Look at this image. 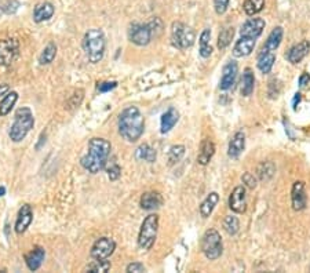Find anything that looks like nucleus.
<instances>
[{
  "label": "nucleus",
  "instance_id": "f257e3e1",
  "mask_svg": "<svg viewBox=\"0 0 310 273\" xmlns=\"http://www.w3.org/2000/svg\"><path fill=\"white\" fill-rule=\"evenodd\" d=\"M112 150V145L105 138H91L88 142V152L83 156L80 164L88 173L97 174L105 169L108 163L109 155Z\"/></svg>",
  "mask_w": 310,
  "mask_h": 273
},
{
  "label": "nucleus",
  "instance_id": "f03ea898",
  "mask_svg": "<svg viewBox=\"0 0 310 273\" xmlns=\"http://www.w3.org/2000/svg\"><path fill=\"white\" fill-rule=\"evenodd\" d=\"M145 130V119L137 106H128L119 115V132L128 142L138 141Z\"/></svg>",
  "mask_w": 310,
  "mask_h": 273
},
{
  "label": "nucleus",
  "instance_id": "7ed1b4c3",
  "mask_svg": "<svg viewBox=\"0 0 310 273\" xmlns=\"http://www.w3.org/2000/svg\"><path fill=\"white\" fill-rule=\"evenodd\" d=\"M105 47H106V41H105V35L101 29L94 28L84 35L83 49H84L85 55H87V58L91 64H98L99 61L103 58Z\"/></svg>",
  "mask_w": 310,
  "mask_h": 273
},
{
  "label": "nucleus",
  "instance_id": "20e7f679",
  "mask_svg": "<svg viewBox=\"0 0 310 273\" xmlns=\"http://www.w3.org/2000/svg\"><path fill=\"white\" fill-rule=\"evenodd\" d=\"M33 126H35V119L32 110L27 106L19 108L15 112V120L10 128V140L13 142H21L28 135V132L33 128Z\"/></svg>",
  "mask_w": 310,
  "mask_h": 273
},
{
  "label": "nucleus",
  "instance_id": "39448f33",
  "mask_svg": "<svg viewBox=\"0 0 310 273\" xmlns=\"http://www.w3.org/2000/svg\"><path fill=\"white\" fill-rule=\"evenodd\" d=\"M159 231V215L150 214L144 219L141 225L140 235H138V246L141 250L149 251L158 239Z\"/></svg>",
  "mask_w": 310,
  "mask_h": 273
},
{
  "label": "nucleus",
  "instance_id": "423d86ee",
  "mask_svg": "<svg viewBox=\"0 0 310 273\" xmlns=\"http://www.w3.org/2000/svg\"><path fill=\"white\" fill-rule=\"evenodd\" d=\"M202 251L206 255L207 260L215 261L219 258L222 253H224V244H222V239L218 231L215 229H208L202 237Z\"/></svg>",
  "mask_w": 310,
  "mask_h": 273
},
{
  "label": "nucleus",
  "instance_id": "0eeeda50",
  "mask_svg": "<svg viewBox=\"0 0 310 273\" xmlns=\"http://www.w3.org/2000/svg\"><path fill=\"white\" fill-rule=\"evenodd\" d=\"M196 40V33L190 27L184 22H174L171 27V41L176 49L186 50L192 47Z\"/></svg>",
  "mask_w": 310,
  "mask_h": 273
},
{
  "label": "nucleus",
  "instance_id": "6e6552de",
  "mask_svg": "<svg viewBox=\"0 0 310 273\" xmlns=\"http://www.w3.org/2000/svg\"><path fill=\"white\" fill-rule=\"evenodd\" d=\"M19 43L15 39L0 40V66H9L18 55Z\"/></svg>",
  "mask_w": 310,
  "mask_h": 273
},
{
  "label": "nucleus",
  "instance_id": "1a4fd4ad",
  "mask_svg": "<svg viewBox=\"0 0 310 273\" xmlns=\"http://www.w3.org/2000/svg\"><path fill=\"white\" fill-rule=\"evenodd\" d=\"M116 250V243L110 237H99L91 247V257L94 260H108Z\"/></svg>",
  "mask_w": 310,
  "mask_h": 273
},
{
  "label": "nucleus",
  "instance_id": "9d476101",
  "mask_svg": "<svg viewBox=\"0 0 310 273\" xmlns=\"http://www.w3.org/2000/svg\"><path fill=\"white\" fill-rule=\"evenodd\" d=\"M128 37L134 44L146 46L152 41L153 35L148 24H134L128 31Z\"/></svg>",
  "mask_w": 310,
  "mask_h": 273
},
{
  "label": "nucleus",
  "instance_id": "9b49d317",
  "mask_svg": "<svg viewBox=\"0 0 310 273\" xmlns=\"http://www.w3.org/2000/svg\"><path fill=\"white\" fill-rule=\"evenodd\" d=\"M229 207L232 211L237 214H243L247 210V195H246V188L243 185H238L230 193Z\"/></svg>",
  "mask_w": 310,
  "mask_h": 273
},
{
  "label": "nucleus",
  "instance_id": "f8f14e48",
  "mask_svg": "<svg viewBox=\"0 0 310 273\" xmlns=\"http://www.w3.org/2000/svg\"><path fill=\"white\" fill-rule=\"evenodd\" d=\"M265 19L262 18H250L243 24V27L240 29V35L243 37H251V39H258L261 36L263 29H265Z\"/></svg>",
  "mask_w": 310,
  "mask_h": 273
},
{
  "label": "nucleus",
  "instance_id": "ddd939ff",
  "mask_svg": "<svg viewBox=\"0 0 310 273\" xmlns=\"http://www.w3.org/2000/svg\"><path fill=\"white\" fill-rule=\"evenodd\" d=\"M238 73V65L236 61H229L228 64L222 69V78L219 82V88L220 90H229L232 88L236 82Z\"/></svg>",
  "mask_w": 310,
  "mask_h": 273
},
{
  "label": "nucleus",
  "instance_id": "4468645a",
  "mask_svg": "<svg viewBox=\"0 0 310 273\" xmlns=\"http://www.w3.org/2000/svg\"><path fill=\"white\" fill-rule=\"evenodd\" d=\"M291 201H292V209L295 211H301L306 207L307 203V196L305 192V184L302 181L294 182L291 191Z\"/></svg>",
  "mask_w": 310,
  "mask_h": 273
},
{
  "label": "nucleus",
  "instance_id": "2eb2a0df",
  "mask_svg": "<svg viewBox=\"0 0 310 273\" xmlns=\"http://www.w3.org/2000/svg\"><path fill=\"white\" fill-rule=\"evenodd\" d=\"M33 221V211H32V207L29 204H24L18 211V215H17V221H15V232L18 235H23L25 233L29 225Z\"/></svg>",
  "mask_w": 310,
  "mask_h": 273
},
{
  "label": "nucleus",
  "instance_id": "dca6fc26",
  "mask_svg": "<svg viewBox=\"0 0 310 273\" xmlns=\"http://www.w3.org/2000/svg\"><path fill=\"white\" fill-rule=\"evenodd\" d=\"M309 51L310 43L307 40H302L301 43H298V44H295L294 47H291L285 57H287L288 62H291V64H299L302 59L309 54Z\"/></svg>",
  "mask_w": 310,
  "mask_h": 273
},
{
  "label": "nucleus",
  "instance_id": "f3484780",
  "mask_svg": "<svg viewBox=\"0 0 310 273\" xmlns=\"http://www.w3.org/2000/svg\"><path fill=\"white\" fill-rule=\"evenodd\" d=\"M244 148H246V134L243 131L234 132L228 148V155L230 159H238V156L243 153Z\"/></svg>",
  "mask_w": 310,
  "mask_h": 273
},
{
  "label": "nucleus",
  "instance_id": "a211bd4d",
  "mask_svg": "<svg viewBox=\"0 0 310 273\" xmlns=\"http://www.w3.org/2000/svg\"><path fill=\"white\" fill-rule=\"evenodd\" d=\"M255 47V39H251V37H240L236 44L233 47V55L236 58H243V57H247L252 53Z\"/></svg>",
  "mask_w": 310,
  "mask_h": 273
},
{
  "label": "nucleus",
  "instance_id": "6ab92c4d",
  "mask_svg": "<svg viewBox=\"0 0 310 273\" xmlns=\"http://www.w3.org/2000/svg\"><path fill=\"white\" fill-rule=\"evenodd\" d=\"M141 207L146 211H152V210L160 209L163 206V196L159 192H146L142 195L140 201Z\"/></svg>",
  "mask_w": 310,
  "mask_h": 273
},
{
  "label": "nucleus",
  "instance_id": "aec40b11",
  "mask_svg": "<svg viewBox=\"0 0 310 273\" xmlns=\"http://www.w3.org/2000/svg\"><path fill=\"white\" fill-rule=\"evenodd\" d=\"M46 257V251L43 247H35L33 250L29 251L27 255H25V262H27L28 268L31 269V270H37V269L40 268L41 264H43V261H45Z\"/></svg>",
  "mask_w": 310,
  "mask_h": 273
},
{
  "label": "nucleus",
  "instance_id": "412c9836",
  "mask_svg": "<svg viewBox=\"0 0 310 273\" xmlns=\"http://www.w3.org/2000/svg\"><path fill=\"white\" fill-rule=\"evenodd\" d=\"M215 153V145L210 138L203 140L202 145H200V152H198L197 162L202 166H207L212 159V156Z\"/></svg>",
  "mask_w": 310,
  "mask_h": 273
},
{
  "label": "nucleus",
  "instance_id": "4be33fe9",
  "mask_svg": "<svg viewBox=\"0 0 310 273\" xmlns=\"http://www.w3.org/2000/svg\"><path fill=\"white\" fill-rule=\"evenodd\" d=\"M54 6L49 3V2H45V3H40L35 7V11H33V19L35 22L40 24L43 21H49L53 15H54Z\"/></svg>",
  "mask_w": 310,
  "mask_h": 273
},
{
  "label": "nucleus",
  "instance_id": "5701e85b",
  "mask_svg": "<svg viewBox=\"0 0 310 273\" xmlns=\"http://www.w3.org/2000/svg\"><path fill=\"white\" fill-rule=\"evenodd\" d=\"M283 35H284V31L281 27H276L270 32V35L268 36V39H266L265 41V46L262 47L261 51H276L277 49H279L280 43H281V40H283Z\"/></svg>",
  "mask_w": 310,
  "mask_h": 273
},
{
  "label": "nucleus",
  "instance_id": "b1692460",
  "mask_svg": "<svg viewBox=\"0 0 310 273\" xmlns=\"http://www.w3.org/2000/svg\"><path fill=\"white\" fill-rule=\"evenodd\" d=\"M276 62V54L273 51H261L258 55V68L262 73H270Z\"/></svg>",
  "mask_w": 310,
  "mask_h": 273
},
{
  "label": "nucleus",
  "instance_id": "393cba45",
  "mask_svg": "<svg viewBox=\"0 0 310 273\" xmlns=\"http://www.w3.org/2000/svg\"><path fill=\"white\" fill-rule=\"evenodd\" d=\"M178 119H180V113L175 108H170L167 110L166 113H163L162 116V132L163 134H167L168 131H171L174 126L178 123Z\"/></svg>",
  "mask_w": 310,
  "mask_h": 273
},
{
  "label": "nucleus",
  "instance_id": "a878e982",
  "mask_svg": "<svg viewBox=\"0 0 310 273\" xmlns=\"http://www.w3.org/2000/svg\"><path fill=\"white\" fill-rule=\"evenodd\" d=\"M218 201H219V196H218L216 192H211L210 195L207 196L206 200L200 204V214H202L203 218H208L212 214V211L215 209V206L218 204Z\"/></svg>",
  "mask_w": 310,
  "mask_h": 273
},
{
  "label": "nucleus",
  "instance_id": "bb28decb",
  "mask_svg": "<svg viewBox=\"0 0 310 273\" xmlns=\"http://www.w3.org/2000/svg\"><path fill=\"white\" fill-rule=\"evenodd\" d=\"M254 87H255V76L251 69L247 68L243 73V79H241V96L250 97L254 93Z\"/></svg>",
  "mask_w": 310,
  "mask_h": 273
},
{
  "label": "nucleus",
  "instance_id": "cd10ccee",
  "mask_svg": "<svg viewBox=\"0 0 310 273\" xmlns=\"http://www.w3.org/2000/svg\"><path fill=\"white\" fill-rule=\"evenodd\" d=\"M156 150L150 148L148 144H144V145H141L137 148L135 150V159L137 160H145V162H148V163H153V162H156Z\"/></svg>",
  "mask_w": 310,
  "mask_h": 273
},
{
  "label": "nucleus",
  "instance_id": "c85d7f7f",
  "mask_svg": "<svg viewBox=\"0 0 310 273\" xmlns=\"http://www.w3.org/2000/svg\"><path fill=\"white\" fill-rule=\"evenodd\" d=\"M18 100V94L15 91H11V93H7L3 100L0 101V116H6L11 112V109L14 108V105Z\"/></svg>",
  "mask_w": 310,
  "mask_h": 273
},
{
  "label": "nucleus",
  "instance_id": "c756f323",
  "mask_svg": "<svg viewBox=\"0 0 310 273\" xmlns=\"http://www.w3.org/2000/svg\"><path fill=\"white\" fill-rule=\"evenodd\" d=\"M55 55H57V46L54 43H49L45 47V50L41 51L40 57H39V62H40V65L51 64L54 61Z\"/></svg>",
  "mask_w": 310,
  "mask_h": 273
},
{
  "label": "nucleus",
  "instance_id": "7c9ffc66",
  "mask_svg": "<svg viewBox=\"0 0 310 273\" xmlns=\"http://www.w3.org/2000/svg\"><path fill=\"white\" fill-rule=\"evenodd\" d=\"M265 7V0H246L243 3V9L247 15H255L261 13Z\"/></svg>",
  "mask_w": 310,
  "mask_h": 273
},
{
  "label": "nucleus",
  "instance_id": "2f4dec72",
  "mask_svg": "<svg viewBox=\"0 0 310 273\" xmlns=\"http://www.w3.org/2000/svg\"><path fill=\"white\" fill-rule=\"evenodd\" d=\"M276 173V166L272 162H263L258 167V177L261 181H269Z\"/></svg>",
  "mask_w": 310,
  "mask_h": 273
},
{
  "label": "nucleus",
  "instance_id": "473e14b6",
  "mask_svg": "<svg viewBox=\"0 0 310 273\" xmlns=\"http://www.w3.org/2000/svg\"><path fill=\"white\" fill-rule=\"evenodd\" d=\"M234 36V29L233 28H225L222 29L218 36V49L219 50H225L226 47L232 43Z\"/></svg>",
  "mask_w": 310,
  "mask_h": 273
},
{
  "label": "nucleus",
  "instance_id": "72a5a7b5",
  "mask_svg": "<svg viewBox=\"0 0 310 273\" xmlns=\"http://www.w3.org/2000/svg\"><path fill=\"white\" fill-rule=\"evenodd\" d=\"M224 229H225V232L228 235L234 236L238 232V229H240V221H238L237 217H234V215L225 217V219H224Z\"/></svg>",
  "mask_w": 310,
  "mask_h": 273
},
{
  "label": "nucleus",
  "instance_id": "f704fd0d",
  "mask_svg": "<svg viewBox=\"0 0 310 273\" xmlns=\"http://www.w3.org/2000/svg\"><path fill=\"white\" fill-rule=\"evenodd\" d=\"M110 262L106 260H95L87 266V272L90 273H105L110 269Z\"/></svg>",
  "mask_w": 310,
  "mask_h": 273
},
{
  "label": "nucleus",
  "instance_id": "c9c22d12",
  "mask_svg": "<svg viewBox=\"0 0 310 273\" xmlns=\"http://www.w3.org/2000/svg\"><path fill=\"white\" fill-rule=\"evenodd\" d=\"M185 155V146L184 145H174L170 149L168 153V162L170 164H175L176 162H180L182 159V156Z\"/></svg>",
  "mask_w": 310,
  "mask_h": 273
},
{
  "label": "nucleus",
  "instance_id": "e433bc0d",
  "mask_svg": "<svg viewBox=\"0 0 310 273\" xmlns=\"http://www.w3.org/2000/svg\"><path fill=\"white\" fill-rule=\"evenodd\" d=\"M148 25L150 28V31H152V35L154 39L163 33V22L160 18H153L150 22H148Z\"/></svg>",
  "mask_w": 310,
  "mask_h": 273
},
{
  "label": "nucleus",
  "instance_id": "4c0bfd02",
  "mask_svg": "<svg viewBox=\"0 0 310 273\" xmlns=\"http://www.w3.org/2000/svg\"><path fill=\"white\" fill-rule=\"evenodd\" d=\"M122 175V169H120V166L116 163H113L110 167L108 169V177L110 181H116L119 179Z\"/></svg>",
  "mask_w": 310,
  "mask_h": 273
},
{
  "label": "nucleus",
  "instance_id": "58836bf2",
  "mask_svg": "<svg viewBox=\"0 0 310 273\" xmlns=\"http://www.w3.org/2000/svg\"><path fill=\"white\" fill-rule=\"evenodd\" d=\"M229 3L230 0H214V7H215L216 14H219V15L225 14L228 7H229Z\"/></svg>",
  "mask_w": 310,
  "mask_h": 273
},
{
  "label": "nucleus",
  "instance_id": "ea45409f",
  "mask_svg": "<svg viewBox=\"0 0 310 273\" xmlns=\"http://www.w3.org/2000/svg\"><path fill=\"white\" fill-rule=\"evenodd\" d=\"M243 182L246 184V187L250 188V189H254L256 187V179L254 177V174L251 173H246L243 175Z\"/></svg>",
  "mask_w": 310,
  "mask_h": 273
},
{
  "label": "nucleus",
  "instance_id": "a19ab883",
  "mask_svg": "<svg viewBox=\"0 0 310 273\" xmlns=\"http://www.w3.org/2000/svg\"><path fill=\"white\" fill-rule=\"evenodd\" d=\"M117 87V82H102L98 84L99 93H108V91L113 90Z\"/></svg>",
  "mask_w": 310,
  "mask_h": 273
},
{
  "label": "nucleus",
  "instance_id": "79ce46f5",
  "mask_svg": "<svg viewBox=\"0 0 310 273\" xmlns=\"http://www.w3.org/2000/svg\"><path fill=\"white\" fill-rule=\"evenodd\" d=\"M127 272H130V273H140V272H145L146 269H145V266L141 262H132V264L130 265H127V268H126Z\"/></svg>",
  "mask_w": 310,
  "mask_h": 273
},
{
  "label": "nucleus",
  "instance_id": "37998d69",
  "mask_svg": "<svg viewBox=\"0 0 310 273\" xmlns=\"http://www.w3.org/2000/svg\"><path fill=\"white\" fill-rule=\"evenodd\" d=\"M211 40V31L210 29H204L200 35V46H207L210 44Z\"/></svg>",
  "mask_w": 310,
  "mask_h": 273
},
{
  "label": "nucleus",
  "instance_id": "c03bdc74",
  "mask_svg": "<svg viewBox=\"0 0 310 273\" xmlns=\"http://www.w3.org/2000/svg\"><path fill=\"white\" fill-rule=\"evenodd\" d=\"M200 55H202L203 58H208L210 55L212 54V47L211 44H207V46H200Z\"/></svg>",
  "mask_w": 310,
  "mask_h": 273
},
{
  "label": "nucleus",
  "instance_id": "a18cd8bd",
  "mask_svg": "<svg viewBox=\"0 0 310 273\" xmlns=\"http://www.w3.org/2000/svg\"><path fill=\"white\" fill-rule=\"evenodd\" d=\"M310 82V75L309 73H302L301 75V78H299V87L301 88H303V87H306L307 84H309Z\"/></svg>",
  "mask_w": 310,
  "mask_h": 273
},
{
  "label": "nucleus",
  "instance_id": "49530a36",
  "mask_svg": "<svg viewBox=\"0 0 310 273\" xmlns=\"http://www.w3.org/2000/svg\"><path fill=\"white\" fill-rule=\"evenodd\" d=\"M10 87L7 83H3V84H0V97L2 96H6L7 93H9Z\"/></svg>",
  "mask_w": 310,
  "mask_h": 273
},
{
  "label": "nucleus",
  "instance_id": "de8ad7c7",
  "mask_svg": "<svg viewBox=\"0 0 310 273\" xmlns=\"http://www.w3.org/2000/svg\"><path fill=\"white\" fill-rule=\"evenodd\" d=\"M299 102H301V94L297 93L295 97H294V101H292V106H294V109H297V104H299Z\"/></svg>",
  "mask_w": 310,
  "mask_h": 273
},
{
  "label": "nucleus",
  "instance_id": "09e8293b",
  "mask_svg": "<svg viewBox=\"0 0 310 273\" xmlns=\"http://www.w3.org/2000/svg\"><path fill=\"white\" fill-rule=\"evenodd\" d=\"M5 193H6V188L0 187V196H5Z\"/></svg>",
  "mask_w": 310,
  "mask_h": 273
},
{
  "label": "nucleus",
  "instance_id": "8fccbe9b",
  "mask_svg": "<svg viewBox=\"0 0 310 273\" xmlns=\"http://www.w3.org/2000/svg\"><path fill=\"white\" fill-rule=\"evenodd\" d=\"M3 13H5V10H3V7H0V17L3 15Z\"/></svg>",
  "mask_w": 310,
  "mask_h": 273
}]
</instances>
